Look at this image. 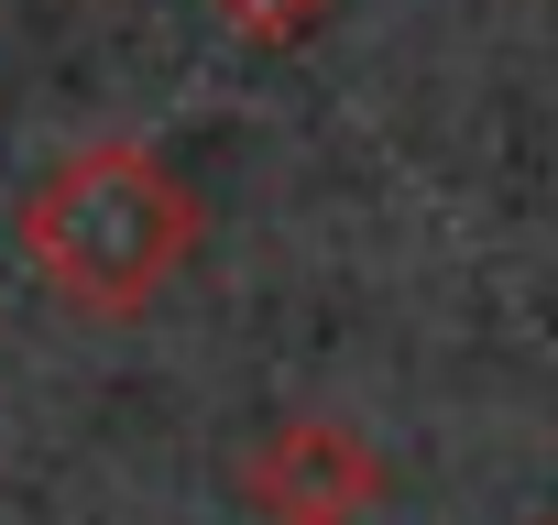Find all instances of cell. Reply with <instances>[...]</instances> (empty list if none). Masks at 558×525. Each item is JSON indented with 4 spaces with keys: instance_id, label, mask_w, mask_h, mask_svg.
<instances>
[{
    "instance_id": "3957f363",
    "label": "cell",
    "mask_w": 558,
    "mask_h": 525,
    "mask_svg": "<svg viewBox=\"0 0 558 525\" xmlns=\"http://www.w3.org/2000/svg\"><path fill=\"white\" fill-rule=\"evenodd\" d=\"M208 12H219L230 34H252V45H296V34L329 12V0H208Z\"/></svg>"
},
{
    "instance_id": "6da1fadb",
    "label": "cell",
    "mask_w": 558,
    "mask_h": 525,
    "mask_svg": "<svg viewBox=\"0 0 558 525\" xmlns=\"http://www.w3.org/2000/svg\"><path fill=\"white\" fill-rule=\"evenodd\" d=\"M197 230H208L197 186L154 143H77L12 208V241L34 262V285L66 318H143L197 262Z\"/></svg>"
},
{
    "instance_id": "7a4b0ae2",
    "label": "cell",
    "mask_w": 558,
    "mask_h": 525,
    "mask_svg": "<svg viewBox=\"0 0 558 525\" xmlns=\"http://www.w3.org/2000/svg\"><path fill=\"white\" fill-rule=\"evenodd\" d=\"M230 492L263 525H362L384 503V449L340 416H274V427L241 438Z\"/></svg>"
}]
</instances>
